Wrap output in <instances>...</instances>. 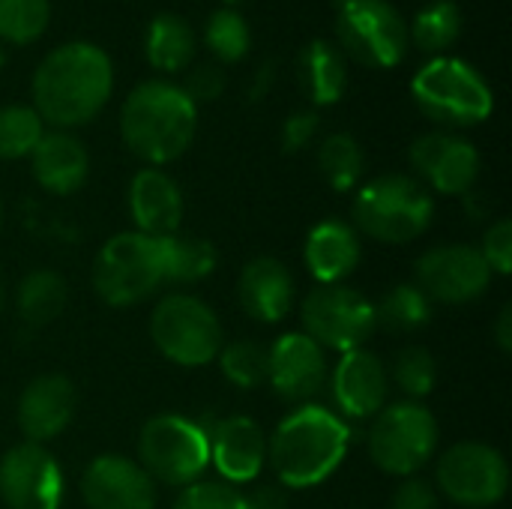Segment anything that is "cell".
Listing matches in <instances>:
<instances>
[{"label":"cell","instance_id":"6da1fadb","mask_svg":"<svg viewBox=\"0 0 512 509\" xmlns=\"http://www.w3.org/2000/svg\"><path fill=\"white\" fill-rule=\"evenodd\" d=\"M33 108L51 129H78L90 123L114 93V63L90 39H69L51 48L30 81Z\"/></svg>","mask_w":512,"mask_h":509},{"label":"cell","instance_id":"7a4b0ae2","mask_svg":"<svg viewBox=\"0 0 512 509\" xmlns=\"http://www.w3.org/2000/svg\"><path fill=\"white\" fill-rule=\"evenodd\" d=\"M351 450V426L324 405H300L267 438V465L282 489L327 483Z\"/></svg>","mask_w":512,"mask_h":509},{"label":"cell","instance_id":"3957f363","mask_svg":"<svg viewBox=\"0 0 512 509\" xmlns=\"http://www.w3.org/2000/svg\"><path fill=\"white\" fill-rule=\"evenodd\" d=\"M198 132V105L177 81L147 78L129 90L120 108V138L150 168L180 159Z\"/></svg>","mask_w":512,"mask_h":509},{"label":"cell","instance_id":"277c9868","mask_svg":"<svg viewBox=\"0 0 512 509\" xmlns=\"http://www.w3.org/2000/svg\"><path fill=\"white\" fill-rule=\"evenodd\" d=\"M354 231L387 246L423 237L435 219V195L414 174H381L363 183L351 204Z\"/></svg>","mask_w":512,"mask_h":509},{"label":"cell","instance_id":"5b68a950","mask_svg":"<svg viewBox=\"0 0 512 509\" xmlns=\"http://www.w3.org/2000/svg\"><path fill=\"white\" fill-rule=\"evenodd\" d=\"M417 108L441 129H471L492 117L495 90L486 75L462 57H429L411 78Z\"/></svg>","mask_w":512,"mask_h":509},{"label":"cell","instance_id":"8992f818","mask_svg":"<svg viewBox=\"0 0 512 509\" xmlns=\"http://www.w3.org/2000/svg\"><path fill=\"white\" fill-rule=\"evenodd\" d=\"M93 291L114 309L138 306L168 285L165 237L120 231L102 243L90 270Z\"/></svg>","mask_w":512,"mask_h":509},{"label":"cell","instance_id":"52a82bcc","mask_svg":"<svg viewBox=\"0 0 512 509\" xmlns=\"http://www.w3.org/2000/svg\"><path fill=\"white\" fill-rule=\"evenodd\" d=\"M150 339L168 363L183 369L216 363L225 345L216 312L201 297L186 291H171L159 297L150 315Z\"/></svg>","mask_w":512,"mask_h":509},{"label":"cell","instance_id":"ba28073f","mask_svg":"<svg viewBox=\"0 0 512 509\" xmlns=\"http://www.w3.org/2000/svg\"><path fill=\"white\" fill-rule=\"evenodd\" d=\"M438 420L423 402H387L369 426V459L390 477H417L438 453Z\"/></svg>","mask_w":512,"mask_h":509},{"label":"cell","instance_id":"9c48e42d","mask_svg":"<svg viewBox=\"0 0 512 509\" xmlns=\"http://www.w3.org/2000/svg\"><path fill=\"white\" fill-rule=\"evenodd\" d=\"M138 465L153 483L186 489L210 468L207 429L183 414H156L138 432Z\"/></svg>","mask_w":512,"mask_h":509},{"label":"cell","instance_id":"30bf717a","mask_svg":"<svg viewBox=\"0 0 512 509\" xmlns=\"http://www.w3.org/2000/svg\"><path fill=\"white\" fill-rule=\"evenodd\" d=\"M336 45L369 69H393L408 51V21L390 0H336Z\"/></svg>","mask_w":512,"mask_h":509},{"label":"cell","instance_id":"8fae6325","mask_svg":"<svg viewBox=\"0 0 512 509\" xmlns=\"http://www.w3.org/2000/svg\"><path fill=\"white\" fill-rule=\"evenodd\" d=\"M435 489L456 507L489 509L507 498L510 465L492 444L459 441L441 453L435 468Z\"/></svg>","mask_w":512,"mask_h":509},{"label":"cell","instance_id":"7c38bea8","mask_svg":"<svg viewBox=\"0 0 512 509\" xmlns=\"http://www.w3.org/2000/svg\"><path fill=\"white\" fill-rule=\"evenodd\" d=\"M303 333L324 351L348 354L366 348L375 324V303L351 285H318L300 303Z\"/></svg>","mask_w":512,"mask_h":509},{"label":"cell","instance_id":"4fadbf2b","mask_svg":"<svg viewBox=\"0 0 512 509\" xmlns=\"http://www.w3.org/2000/svg\"><path fill=\"white\" fill-rule=\"evenodd\" d=\"M492 270L477 246L441 243L426 249L414 264V285L435 303L465 306L480 300L492 285Z\"/></svg>","mask_w":512,"mask_h":509},{"label":"cell","instance_id":"5bb4252c","mask_svg":"<svg viewBox=\"0 0 512 509\" xmlns=\"http://www.w3.org/2000/svg\"><path fill=\"white\" fill-rule=\"evenodd\" d=\"M414 177L438 195H468L480 180V150L459 132L432 129L414 138L408 150Z\"/></svg>","mask_w":512,"mask_h":509},{"label":"cell","instance_id":"9a60e30c","mask_svg":"<svg viewBox=\"0 0 512 509\" xmlns=\"http://www.w3.org/2000/svg\"><path fill=\"white\" fill-rule=\"evenodd\" d=\"M66 480L42 444H15L0 456V501L6 509H60Z\"/></svg>","mask_w":512,"mask_h":509},{"label":"cell","instance_id":"2e32d148","mask_svg":"<svg viewBox=\"0 0 512 509\" xmlns=\"http://www.w3.org/2000/svg\"><path fill=\"white\" fill-rule=\"evenodd\" d=\"M330 366L321 345H315L303 330L282 333L267 348V384L273 393L291 405H312V399L327 387Z\"/></svg>","mask_w":512,"mask_h":509},{"label":"cell","instance_id":"e0dca14e","mask_svg":"<svg viewBox=\"0 0 512 509\" xmlns=\"http://www.w3.org/2000/svg\"><path fill=\"white\" fill-rule=\"evenodd\" d=\"M330 393L336 414L348 420H372L390 399V372L387 363L369 348H357L339 357L330 372Z\"/></svg>","mask_w":512,"mask_h":509},{"label":"cell","instance_id":"ac0fdd59","mask_svg":"<svg viewBox=\"0 0 512 509\" xmlns=\"http://www.w3.org/2000/svg\"><path fill=\"white\" fill-rule=\"evenodd\" d=\"M81 498L90 509H153L156 483L135 459L105 453L84 468Z\"/></svg>","mask_w":512,"mask_h":509},{"label":"cell","instance_id":"d6986e66","mask_svg":"<svg viewBox=\"0 0 512 509\" xmlns=\"http://www.w3.org/2000/svg\"><path fill=\"white\" fill-rule=\"evenodd\" d=\"M210 465L219 471L222 483L246 486L261 477L267 468V435L252 417H225L207 429Z\"/></svg>","mask_w":512,"mask_h":509},{"label":"cell","instance_id":"ffe728a7","mask_svg":"<svg viewBox=\"0 0 512 509\" xmlns=\"http://www.w3.org/2000/svg\"><path fill=\"white\" fill-rule=\"evenodd\" d=\"M78 393L66 375H39L18 396V429L30 444H48L63 435L75 417Z\"/></svg>","mask_w":512,"mask_h":509},{"label":"cell","instance_id":"44dd1931","mask_svg":"<svg viewBox=\"0 0 512 509\" xmlns=\"http://www.w3.org/2000/svg\"><path fill=\"white\" fill-rule=\"evenodd\" d=\"M183 213V189L168 171L150 165L135 171L129 183V216L135 222V231L147 237H174L180 234Z\"/></svg>","mask_w":512,"mask_h":509},{"label":"cell","instance_id":"7402d4cb","mask_svg":"<svg viewBox=\"0 0 512 509\" xmlns=\"http://www.w3.org/2000/svg\"><path fill=\"white\" fill-rule=\"evenodd\" d=\"M237 300L240 309L258 321V324H279L291 315L297 288L291 270L273 258V255H258L243 264L237 276Z\"/></svg>","mask_w":512,"mask_h":509},{"label":"cell","instance_id":"603a6c76","mask_svg":"<svg viewBox=\"0 0 512 509\" xmlns=\"http://www.w3.org/2000/svg\"><path fill=\"white\" fill-rule=\"evenodd\" d=\"M33 180L51 195H72L87 183L90 156L81 138L66 129H45L30 153Z\"/></svg>","mask_w":512,"mask_h":509},{"label":"cell","instance_id":"cb8c5ba5","mask_svg":"<svg viewBox=\"0 0 512 509\" xmlns=\"http://www.w3.org/2000/svg\"><path fill=\"white\" fill-rule=\"evenodd\" d=\"M360 258V234L342 219H324L306 234L303 261L318 285H345V279L360 267Z\"/></svg>","mask_w":512,"mask_h":509},{"label":"cell","instance_id":"d4e9b609","mask_svg":"<svg viewBox=\"0 0 512 509\" xmlns=\"http://www.w3.org/2000/svg\"><path fill=\"white\" fill-rule=\"evenodd\" d=\"M297 75L312 108L336 105L348 90V57L330 39H309L297 54Z\"/></svg>","mask_w":512,"mask_h":509},{"label":"cell","instance_id":"484cf974","mask_svg":"<svg viewBox=\"0 0 512 509\" xmlns=\"http://www.w3.org/2000/svg\"><path fill=\"white\" fill-rule=\"evenodd\" d=\"M198 54L195 27L177 12H159L144 30V57L159 72H186Z\"/></svg>","mask_w":512,"mask_h":509},{"label":"cell","instance_id":"4316f807","mask_svg":"<svg viewBox=\"0 0 512 509\" xmlns=\"http://www.w3.org/2000/svg\"><path fill=\"white\" fill-rule=\"evenodd\" d=\"M66 279L57 270H30L15 288V312L27 327H45L57 321L66 309Z\"/></svg>","mask_w":512,"mask_h":509},{"label":"cell","instance_id":"83f0119b","mask_svg":"<svg viewBox=\"0 0 512 509\" xmlns=\"http://www.w3.org/2000/svg\"><path fill=\"white\" fill-rule=\"evenodd\" d=\"M462 27H465V18L456 0H432L408 24V39L420 51L438 57L456 45V39L462 36Z\"/></svg>","mask_w":512,"mask_h":509},{"label":"cell","instance_id":"f1b7e54d","mask_svg":"<svg viewBox=\"0 0 512 509\" xmlns=\"http://www.w3.org/2000/svg\"><path fill=\"white\" fill-rule=\"evenodd\" d=\"M318 171L336 192H351L366 174L363 144L351 132H333L318 147Z\"/></svg>","mask_w":512,"mask_h":509},{"label":"cell","instance_id":"f546056e","mask_svg":"<svg viewBox=\"0 0 512 509\" xmlns=\"http://www.w3.org/2000/svg\"><path fill=\"white\" fill-rule=\"evenodd\" d=\"M432 321V300L414 285H396L390 288L381 303H375V324L387 333H417Z\"/></svg>","mask_w":512,"mask_h":509},{"label":"cell","instance_id":"4dcf8cb0","mask_svg":"<svg viewBox=\"0 0 512 509\" xmlns=\"http://www.w3.org/2000/svg\"><path fill=\"white\" fill-rule=\"evenodd\" d=\"M204 45L216 63H240L252 48V27L240 9L219 6L204 21Z\"/></svg>","mask_w":512,"mask_h":509},{"label":"cell","instance_id":"1f68e13d","mask_svg":"<svg viewBox=\"0 0 512 509\" xmlns=\"http://www.w3.org/2000/svg\"><path fill=\"white\" fill-rule=\"evenodd\" d=\"M165 258H168V285H195L207 279L216 264L219 252L210 240L201 237H165Z\"/></svg>","mask_w":512,"mask_h":509},{"label":"cell","instance_id":"d6a6232c","mask_svg":"<svg viewBox=\"0 0 512 509\" xmlns=\"http://www.w3.org/2000/svg\"><path fill=\"white\" fill-rule=\"evenodd\" d=\"M387 372H390V384H396V390L408 402H423L438 384V360L423 345L402 348Z\"/></svg>","mask_w":512,"mask_h":509},{"label":"cell","instance_id":"836d02e7","mask_svg":"<svg viewBox=\"0 0 512 509\" xmlns=\"http://www.w3.org/2000/svg\"><path fill=\"white\" fill-rule=\"evenodd\" d=\"M45 135V123L33 105H0V159H24L33 153L39 138Z\"/></svg>","mask_w":512,"mask_h":509},{"label":"cell","instance_id":"e575fe53","mask_svg":"<svg viewBox=\"0 0 512 509\" xmlns=\"http://www.w3.org/2000/svg\"><path fill=\"white\" fill-rule=\"evenodd\" d=\"M216 363L237 390H258L267 384V348L252 339L222 345Z\"/></svg>","mask_w":512,"mask_h":509},{"label":"cell","instance_id":"d590c367","mask_svg":"<svg viewBox=\"0 0 512 509\" xmlns=\"http://www.w3.org/2000/svg\"><path fill=\"white\" fill-rule=\"evenodd\" d=\"M51 0H0V39L27 45L48 30Z\"/></svg>","mask_w":512,"mask_h":509},{"label":"cell","instance_id":"8d00e7d4","mask_svg":"<svg viewBox=\"0 0 512 509\" xmlns=\"http://www.w3.org/2000/svg\"><path fill=\"white\" fill-rule=\"evenodd\" d=\"M174 509H246L243 492L222 480H198L183 489Z\"/></svg>","mask_w":512,"mask_h":509},{"label":"cell","instance_id":"74e56055","mask_svg":"<svg viewBox=\"0 0 512 509\" xmlns=\"http://www.w3.org/2000/svg\"><path fill=\"white\" fill-rule=\"evenodd\" d=\"M225 84H228V75L222 69V63L216 60H195L189 69H186V78H183V90L186 96L201 105V102H216L222 93H225Z\"/></svg>","mask_w":512,"mask_h":509},{"label":"cell","instance_id":"f35d334b","mask_svg":"<svg viewBox=\"0 0 512 509\" xmlns=\"http://www.w3.org/2000/svg\"><path fill=\"white\" fill-rule=\"evenodd\" d=\"M483 261L489 264L492 276H510L512 273V222L498 219L486 228L483 246H477Z\"/></svg>","mask_w":512,"mask_h":509},{"label":"cell","instance_id":"ab89813d","mask_svg":"<svg viewBox=\"0 0 512 509\" xmlns=\"http://www.w3.org/2000/svg\"><path fill=\"white\" fill-rule=\"evenodd\" d=\"M318 126H321V117H318L315 108H303V111L288 114L285 123H282V135H279V138H282V150H285V153H300V150H306V147L315 141Z\"/></svg>","mask_w":512,"mask_h":509},{"label":"cell","instance_id":"60d3db41","mask_svg":"<svg viewBox=\"0 0 512 509\" xmlns=\"http://www.w3.org/2000/svg\"><path fill=\"white\" fill-rule=\"evenodd\" d=\"M390 509H441V495L435 483L423 477H405L390 498Z\"/></svg>","mask_w":512,"mask_h":509},{"label":"cell","instance_id":"b9f144b4","mask_svg":"<svg viewBox=\"0 0 512 509\" xmlns=\"http://www.w3.org/2000/svg\"><path fill=\"white\" fill-rule=\"evenodd\" d=\"M246 509H288V495L279 483H261V486H252L246 495Z\"/></svg>","mask_w":512,"mask_h":509},{"label":"cell","instance_id":"7bdbcfd3","mask_svg":"<svg viewBox=\"0 0 512 509\" xmlns=\"http://www.w3.org/2000/svg\"><path fill=\"white\" fill-rule=\"evenodd\" d=\"M276 84V60H264L255 75H252V87H249V99L258 102L270 93V87Z\"/></svg>","mask_w":512,"mask_h":509},{"label":"cell","instance_id":"ee69618b","mask_svg":"<svg viewBox=\"0 0 512 509\" xmlns=\"http://www.w3.org/2000/svg\"><path fill=\"white\" fill-rule=\"evenodd\" d=\"M492 336H495V345L501 348V354H512V306L504 303L498 318H495V327H492Z\"/></svg>","mask_w":512,"mask_h":509},{"label":"cell","instance_id":"f6af8a7d","mask_svg":"<svg viewBox=\"0 0 512 509\" xmlns=\"http://www.w3.org/2000/svg\"><path fill=\"white\" fill-rule=\"evenodd\" d=\"M3 69H6V48L0 45V72H3Z\"/></svg>","mask_w":512,"mask_h":509},{"label":"cell","instance_id":"bcb514c9","mask_svg":"<svg viewBox=\"0 0 512 509\" xmlns=\"http://www.w3.org/2000/svg\"><path fill=\"white\" fill-rule=\"evenodd\" d=\"M222 3H225V6H231V9H237V6H240V3H246V0H222Z\"/></svg>","mask_w":512,"mask_h":509},{"label":"cell","instance_id":"7dc6e473","mask_svg":"<svg viewBox=\"0 0 512 509\" xmlns=\"http://www.w3.org/2000/svg\"><path fill=\"white\" fill-rule=\"evenodd\" d=\"M3 300H6V294H3V279H0V312H3Z\"/></svg>","mask_w":512,"mask_h":509},{"label":"cell","instance_id":"c3c4849f","mask_svg":"<svg viewBox=\"0 0 512 509\" xmlns=\"http://www.w3.org/2000/svg\"><path fill=\"white\" fill-rule=\"evenodd\" d=\"M0 228H3V201H0Z\"/></svg>","mask_w":512,"mask_h":509}]
</instances>
